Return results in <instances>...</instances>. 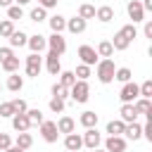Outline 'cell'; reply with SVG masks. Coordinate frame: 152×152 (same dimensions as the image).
<instances>
[{
  "mask_svg": "<svg viewBox=\"0 0 152 152\" xmlns=\"http://www.w3.org/2000/svg\"><path fill=\"white\" fill-rule=\"evenodd\" d=\"M114 71H116V66H114V59H100V62L95 64L97 81H100V83H104V86L114 81Z\"/></svg>",
  "mask_w": 152,
  "mask_h": 152,
  "instance_id": "obj_1",
  "label": "cell"
},
{
  "mask_svg": "<svg viewBox=\"0 0 152 152\" xmlns=\"http://www.w3.org/2000/svg\"><path fill=\"white\" fill-rule=\"evenodd\" d=\"M69 97H71L74 102H78V104L88 102V97H90V86H88V81H76V83L69 88Z\"/></svg>",
  "mask_w": 152,
  "mask_h": 152,
  "instance_id": "obj_2",
  "label": "cell"
},
{
  "mask_svg": "<svg viewBox=\"0 0 152 152\" xmlns=\"http://www.w3.org/2000/svg\"><path fill=\"white\" fill-rule=\"evenodd\" d=\"M119 97H121V102H124V104H133V102L140 97V90H138V86H135L133 81H128V83H124V86H121Z\"/></svg>",
  "mask_w": 152,
  "mask_h": 152,
  "instance_id": "obj_3",
  "label": "cell"
},
{
  "mask_svg": "<svg viewBox=\"0 0 152 152\" xmlns=\"http://www.w3.org/2000/svg\"><path fill=\"white\" fill-rule=\"evenodd\" d=\"M40 69H43V57H40V55H36V52H31V55L26 57V76L38 78Z\"/></svg>",
  "mask_w": 152,
  "mask_h": 152,
  "instance_id": "obj_4",
  "label": "cell"
},
{
  "mask_svg": "<svg viewBox=\"0 0 152 152\" xmlns=\"http://www.w3.org/2000/svg\"><path fill=\"white\" fill-rule=\"evenodd\" d=\"M81 140H83V147H88V150H97L100 142H102V135L97 133V128H86V133L81 135Z\"/></svg>",
  "mask_w": 152,
  "mask_h": 152,
  "instance_id": "obj_5",
  "label": "cell"
},
{
  "mask_svg": "<svg viewBox=\"0 0 152 152\" xmlns=\"http://www.w3.org/2000/svg\"><path fill=\"white\" fill-rule=\"evenodd\" d=\"M78 57H81V64H86V66H95L100 62L95 48H90V45H81L78 48Z\"/></svg>",
  "mask_w": 152,
  "mask_h": 152,
  "instance_id": "obj_6",
  "label": "cell"
},
{
  "mask_svg": "<svg viewBox=\"0 0 152 152\" xmlns=\"http://www.w3.org/2000/svg\"><path fill=\"white\" fill-rule=\"evenodd\" d=\"M40 135H43L45 142H57V138H59L57 124H55V121H43V124H40Z\"/></svg>",
  "mask_w": 152,
  "mask_h": 152,
  "instance_id": "obj_7",
  "label": "cell"
},
{
  "mask_svg": "<svg viewBox=\"0 0 152 152\" xmlns=\"http://www.w3.org/2000/svg\"><path fill=\"white\" fill-rule=\"evenodd\" d=\"M126 12H128V17L133 19V24H140V21H145V10H142L140 0H131V2L126 5Z\"/></svg>",
  "mask_w": 152,
  "mask_h": 152,
  "instance_id": "obj_8",
  "label": "cell"
},
{
  "mask_svg": "<svg viewBox=\"0 0 152 152\" xmlns=\"http://www.w3.org/2000/svg\"><path fill=\"white\" fill-rule=\"evenodd\" d=\"M45 43H48V48H50L52 52H57V55H64V52H66V40H64L62 33H52L50 38H45Z\"/></svg>",
  "mask_w": 152,
  "mask_h": 152,
  "instance_id": "obj_9",
  "label": "cell"
},
{
  "mask_svg": "<svg viewBox=\"0 0 152 152\" xmlns=\"http://www.w3.org/2000/svg\"><path fill=\"white\" fill-rule=\"evenodd\" d=\"M104 150L107 152H126V138L124 135H109L104 140Z\"/></svg>",
  "mask_w": 152,
  "mask_h": 152,
  "instance_id": "obj_10",
  "label": "cell"
},
{
  "mask_svg": "<svg viewBox=\"0 0 152 152\" xmlns=\"http://www.w3.org/2000/svg\"><path fill=\"white\" fill-rule=\"evenodd\" d=\"M45 69H48L52 76H59V74H62V64H59V55H57V52L50 50V52L45 55Z\"/></svg>",
  "mask_w": 152,
  "mask_h": 152,
  "instance_id": "obj_11",
  "label": "cell"
},
{
  "mask_svg": "<svg viewBox=\"0 0 152 152\" xmlns=\"http://www.w3.org/2000/svg\"><path fill=\"white\" fill-rule=\"evenodd\" d=\"M28 48H31V52H36V55H40L45 48H48V43H45V36H40V33H36V36H28V43H26Z\"/></svg>",
  "mask_w": 152,
  "mask_h": 152,
  "instance_id": "obj_12",
  "label": "cell"
},
{
  "mask_svg": "<svg viewBox=\"0 0 152 152\" xmlns=\"http://www.w3.org/2000/svg\"><path fill=\"white\" fill-rule=\"evenodd\" d=\"M64 147H66V152H78V150L83 147L81 135H78V133H69V135H64Z\"/></svg>",
  "mask_w": 152,
  "mask_h": 152,
  "instance_id": "obj_13",
  "label": "cell"
},
{
  "mask_svg": "<svg viewBox=\"0 0 152 152\" xmlns=\"http://www.w3.org/2000/svg\"><path fill=\"white\" fill-rule=\"evenodd\" d=\"M12 128H14L17 133H26V131L31 128L28 116H26V114H14V116H12Z\"/></svg>",
  "mask_w": 152,
  "mask_h": 152,
  "instance_id": "obj_14",
  "label": "cell"
},
{
  "mask_svg": "<svg viewBox=\"0 0 152 152\" xmlns=\"http://www.w3.org/2000/svg\"><path fill=\"white\" fill-rule=\"evenodd\" d=\"M86 19H81V17H71V19H66V31L69 33H83L86 31Z\"/></svg>",
  "mask_w": 152,
  "mask_h": 152,
  "instance_id": "obj_15",
  "label": "cell"
},
{
  "mask_svg": "<svg viewBox=\"0 0 152 152\" xmlns=\"http://www.w3.org/2000/svg\"><path fill=\"white\" fill-rule=\"evenodd\" d=\"M133 107H135L138 114H145L147 119H152V102H150L147 97H138V100L133 102Z\"/></svg>",
  "mask_w": 152,
  "mask_h": 152,
  "instance_id": "obj_16",
  "label": "cell"
},
{
  "mask_svg": "<svg viewBox=\"0 0 152 152\" xmlns=\"http://www.w3.org/2000/svg\"><path fill=\"white\" fill-rule=\"evenodd\" d=\"M119 114H121V121H124V124H133V121H138V112H135L133 104H121Z\"/></svg>",
  "mask_w": 152,
  "mask_h": 152,
  "instance_id": "obj_17",
  "label": "cell"
},
{
  "mask_svg": "<svg viewBox=\"0 0 152 152\" xmlns=\"http://www.w3.org/2000/svg\"><path fill=\"white\" fill-rule=\"evenodd\" d=\"M78 124H81L83 128H95V126H97V114H95L93 109H86V112L78 116Z\"/></svg>",
  "mask_w": 152,
  "mask_h": 152,
  "instance_id": "obj_18",
  "label": "cell"
},
{
  "mask_svg": "<svg viewBox=\"0 0 152 152\" xmlns=\"http://www.w3.org/2000/svg\"><path fill=\"white\" fill-rule=\"evenodd\" d=\"M124 135H126L128 140H140V138H142V126H140L138 121H133V124H126V128H124Z\"/></svg>",
  "mask_w": 152,
  "mask_h": 152,
  "instance_id": "obj_19",
  "label": "cell"
},
{
  "mask_svg": "<svg viewBox=\"0 0 152 152\" xmlns=\"http://www.w3.org/2000/svg\"><path fill=\"white\" fill-rule=\"evenodd\" d=\"M48 24H50L52 33H62V31L66 28V19H64L62 14H52V17H48Z\"/></svg>",
  "mask_w": 152,
  "mask_h": 152,
  "instance_id": "obj_20",
  "label": "cell"
},
{
  "mask_svg": "<svg viewBox=\"0 0 152 152\" xmlns=\"http://www.w3.org/2000/svg\"><path fill=\"white\" fill-rule=\"evenodd\" d=\"M74 128H76V121H74L71 116H62V119L57 121V131H59V133H64V135L74 133Z\"/></svg>",
  "mask_w": 152,
  "mask_h": 152,
  "instance_id": "obj_21",
  "label": "cell"
},
{
  "mask_svg": "<svg viewBox=\"0 0 152 152\" xmlns=\"http://www.w3.org/2000/svg\"><path fill=\"white\" fill-rule=\"evenodd\" d=\"M12 145H14V147H19V150H24V152H26V150H28V147H31V145H33V138H31V133H28V131H26V133H19V135H17V138H14V142H12Z\"/></svg>",
  "mask_w": 152,
  "mask_h": 152,
  "instance_id": "obj_22",
  "label": "cell"
},
{
  "mask_svg": "<svg viewBox=\"0 0 152 152\" xmlns=\"http://www.w3.org/2000/svg\"><path fill=\"white\" fill-rule=\"evenodd\" d=\"M95 19H100L102 24H107V21H112V19H114V10H112L109 5H102V7H97V10H95Z\"/></svg>",
  "mask_w": 152,
  "mask_h": 152,
  "instance_id": "obj_23",
  "label": "cell"
},
{
  "mask_svg": "<svg viewBox=\"0 0 152 152\" xmlns=\"http://www.w3.org/2000/svg\"><path fill=\"white\" fill-rule=\"evenodd\" d=\"M26 43H28V36L24 31H17L14 28V33L10 36V48H24Z\"/></svg>",
  "mask_w": 152,
  "mask_h": 152,
  "instance_id": "obj_24",
  "label": "cell"
},
{
  "mask_svg": "<svg viewBox=\"0 0 152 152\" xmlns=\"http://www.w3.org/2000/svg\"><path fill=\"white\" fill-rule=\"evenodd\" d=\"M21 88H24V78L19 76V71H17V74H10V76H7V90L19 93Z\"/></svg>",
  "mask_w": 152,
  "mask_h": 152,
  "instance_id": "obj_25",
  "label": "cell"
},
{
  "mask_svg": "<svg viewBox=\"0 0 152 152\" xmlns=\"http://www.w3.org/2000/svg\"><path fill=\"white\" fill-rule=\"evenodd\" d=\"M109 43H112V48H114V50H126V48L131 45V40H128L121 31H116V33H114V40H109Z\"/></svg>",
  "mask_w": 152,
  "mask_h": 152,
  "instance_id": "obj_26",
  "label": "cell"
},
{
  "mask_svg": "<svg viewBox=\"0 0 152 152\" xmlns=\"http://www.w3.org/2000/svg\"><path fill=\"white\" fill-rule=\"evenodd\" d=\"M95 52H97V57H104V59H109V57L114 55V48H112V43H109V40H100Z\"/></svg>",
  "mask_w": 152,
  "mask_h": 152,
  "instance_id": "obj_27",
  "label": "cell"
},
{
  "mask_svg": "<svg viewBox=\"0 0 152 152\" xmlns=\"http://www.w3.org/2000/svg\"><path fill=\"white\" fill-rule=\"evenodd\" d=\"M114 81H119V83H128V81H133V71H131L128 66H119V69L114 71Z\"/></svg>",
  "mask_w": 152,
  "mask_h": 152,
  "instance_id": "obj_28",
  "label": "cell"
},
{
  "mask_svg": "<svg viewBox=\"0 0 152 152\" xmlns=\"http://www.w3.org/2000/svg\"><path fill=\"white\" fill-rule=\"evenodd\" d=\"M124 128H126V124H124L121 119H112V121L107 124V133H109V135H124Z\"/></svg>",
  "mask_w": 152,
  "mask_h": 152,
  "instance_id": "obj_29",
  "label": "cell"
},
{
  "mask_svg": "<svg viewBox=\"0 0 152 152\" xmlns=\"http://www.w3.org/2000/svg\"><path fill=\"white\" fill-rule=\"evenodd\" d=\"M76 17L86 19V21H88V19H95V7H93V5H88V2H83V5L78 7V14H76Z\"/></svg>",
  "mask_w": 152,
  "mask_h": 152,
  "instance_id": "obj_30",
  "label": "cell"
},
{
  "mask_svg": "<svg viewBox=\"0 0 152 152\" xmlns=\"http://www.w3.org/2000/svg\"><path fill=\"white\" fill-rule=\"evenodd\" d=\"M0 66H2L7 74H17V71H19V57H10V59L0 62Z\"/></svg>",
  "mask_w": 152,
  "mask_h": 152,
  "instance_id": "obj_31",
  "label": "cell"
},
{
  "mask_svg": "<svg viewBox=\"0 0 152 152\" xmlns=\"http://www.w3.org/2000/svg\"><path fill=\"white\" fill-rule=\"evenodd\" d=\"M26 116H28V124H31V126H40V124L45 121L40 109H26Z\"/></svg>",
  "mask_w": 152,
  "mask_h": 152,
  "instance_id": "obj_32",
  "label": "cell"
},
{
  "mask_svg": "<svg viewBox=\"0 0 152 152\" xmlns=\"http://www.w3.org/2000/svg\"><path fill=\"white\" fill-rule=\"evenodd\" d=\"M28 19H31V21H45V19H48V10H43V7H33V10L28 12Z\"/></svg>",
  "mask_w": 152,
  "mask_h": 152,
  "instance_id": "obj_33",
  "label": "cell"
},
{
  "mask_svg": "<svg viewBox=\"0 0 152 152\" xmlns=\"http://www.w3.org/2000/svg\"><path fill=\"white\" fill-rule=\"evenodd\" d=\"M76 83V76H74V71H62L59 74V86H64V88H71Z\"/></svg>",
  "mask_w": 152,
  "mask_h": 152,
  "instance_id": "obj_34",
  "label": "cell"
},
{
  "mask_svg": "<svg viewBox=\"0 0 152 152\" xmlns=\"http://www.w3.org/2000/svg\"><path fill=\"white\" fill-rule=\"evenodd\" d=\"M12 33H14V21L2 19V21H0V36H2V38H10Z\"/></svg>",
  "mask_w": 152,
  "mask_h": 152,
  "instance_id": "obj_35",
  "label": "cell"
},
{
  "mask_svg": "<svg viewBox=\"0 0 152 152\" xmlns=\"http://www.w3.org/2000/svg\"><path fill=\"white\" fill-rule=\"evenodd\" d=\"M24 17V10L19 7V5H10L7 7V19L10 21H17V19H21Z\"/></svg>",
  "mask_w": 152,
  "mask_h": 152,
  "instance_id": "obj_36",
  "label": "cell"
},
{
  "mask_svg": "<svg viewBox=\"0 0 152 152\" xmlns=\"http://www.w3.org/2000/svg\"><path fill=\"white\" fill-rule=\"evenodd\" d=\"M119 31H121V33H124V36H126V38H128L131 43H133V40L138 38V28H135V24H126V26H121Z\"/></svg>",
  "mask_w": 152,
  "mask_h": 152,
  "instance_id": "obj_37",
  "label": "cell"
},
{
  "mask_svg": "<svg viewBox=\"0 0 152 152\" xmlns=\"http://www.w3.org/2000/svg\"><path fill=\"white\" fill-rule=\"evenodd\" d=\"M74 76H76V81H88V76H90V66L78 64V66H76V71H74Z\"/></svg>",
  "mask_w": 152,
  "mask_h": 152,
  "instance_id": "obj_38",
  "label": "cell"
},
{
  "mask_svg": "<svg viewBox=\"0 0 152 152\" xmlns=\"http://www.w3.org/2000/svg\"><path fill=\"white\" fill-rule=\"evenodd\" d=\"M52 97H59V100H66V97H69V88H64V86H59V83H55V86H52Z\"/></svg>",
  "mask_w": 152,
  "mask_h": 152,
  "instance_id": "obj_39",
  "label": "cell"
},
{
  "mask_svg": "<svg viewBox=\"0 0 152 152\" xmlns=\"http://www.w3.org/2000/svg\"><path fill=\"white\" fill-rule=\"evenodd\" d=\"M138 90H140V97H152V81L147 78V81H142V86H138Z\"/></svg>",
  "mask_w": 152,
  "mask_h": 152,
  "instance_id": "obj_40",
  "label": "cell"
},
{
  "mask_svg": "<svg viewBox=\"0 0 152 152\" xmlns=\"http://www.w3.org/2000/svg\"><path fill=\"white\" fill-rule=\"evenodd\" d=\"M50 109H52L55 114H62V112H64V100H59V97H52V100H50Z\"/></svg>",
  "mask_w": 152,
  "mask_h": 152,
  "instance_id": "obj_41",
  "label": "cell"
},
{
  "mask_svg": "<svg viewBox=\"0 0 152 152\" xmlns=\"http://www.w3.org/2000/svg\"><path fill=\"white\" fill-rule=\"evenodd\" d=\"M10 102H12V107H14V114H26L28 104H26L24 100H10Z\"/></svg>",
  "mask_w": 152,
  "mask_h": 152,
  "instance_id": "obj_42",
  "label": "cell"
},
{
  "mask_svg": "<svg viewBox=\"0 0 152 152\" xmlns=\"http://www.w3.org/2000/svg\"><path fill=\"white\" fill-rule=\"evenodd\" d=\"M0 116H14V107H12V102H0Z\"/></svg>",
  "mask_w": 152,
  "mask_h": 152,
  "instance_id": "obj_43",
  "label": "cell"
},
{
  "mask_svg": "<svg viewBox=\"0 0 152 152\" xmlns=\"http://www.w3.org/2000/svg\"><path fill=\"white\" fill-rule=\"evenodd\" d=\"M7 147H12V138L7 133H0V152H5Z\"/></svg>",
  "mask_w": 152,
  "mask_h": 152,
  "instance_id": "obj_44",
  "label": "cell"
},
{
  "mask_svg": "<svg viewBox=\"0 0 152 152\" xmlns=\"http://www.w3.org/2000/svg\"><path fill=\"white\" fill-rule=\"evenodd\" d=\"M142 138H147V140L152 142V119L145 121V126H142Z\"/></svg>",
  "mask_w": 152,
  "mask_h": 152,
  "instance_id": "obj_45",
  "label": "cell"
},
{
  "mask_svg": "<svg viewBox=\"0 0 152 152\" xmlns=\"http://www.w3.org/2000/svg\"><path fill=\"white\" fill-rule=\"evenodd\" d=\"M10 57H14L12 48H0V62H5V59H10Z\"/></svg>",
  "mask_w": 152,
  "mask_h": 152,
  "instance_id": "obj_46",
  "label": "cell"
},
{
  "mask_svg": "<svg viewBox=\"0 0 152 152\" xmlns=\"http://www.w3.org/2000/svg\"><path fill=\"white\" fill-rule=\"evenodd\" d=\"M38 7H43V10H52V7H57V0H38Z\"/></svg>",
  "mask_w": 152,
  "mask_h": 152,
  "instance_id": "obj_47",
  "label": "cell"
},
{
  "mask_svg": "<svg viewBox=\"0 0 152 152\" xmlns=\"http://www.w3.org/2000/svg\"><path fill=\"white\" fill-rule=\"evenodd\" d=\"M142 33H145V38H152V19H145V26H142Z\"/></svg>",
  "mask_w": 152,
  "mask_h": 152,
  "instance_id": "obj_48",
  "label": "cell"
},
{
  "mask_svg": "<svg viewBox=\"0 0 152 152\" xmlns=\"http://www.w3.org/2000/svg\"><path fill=\"white\" fill-rule=\"evenodd\" d=\"M10 5H12V0H0V7H5V10H7Z\"/></svg>",
  "mask_w": 152,
  "mask_h": 152,
  "instance_id": "obj_49",
  "label": "cell"
},
{
  "mask_svg": "<svg viewBox=\"0 0 152 152\" xmlns=\"http://www.w3.org/2000/svg\"><path fill=\"white\" fill-rule=\"evenodd\" d=\"M14 2H17V5H19V7H24V5H28V2H31V0H14Z\"/></svg>",
  "mask_w": 152,
  "mask_h": 152,
  "instance_id": "obj_50",
  "label": "cell"
},
{
  "mask_svg": "<svg viewBox=\"0 0 152 152\" xmlns=\"http://www.w3.org/2000/svg\"><path fill=\"white\" fill-rule=\"evenodd\" d=\"M5 152H24V150H19V147H14V145H12V147H7Z\"/></svg>",
  "mask_w": 152,
  "mask_h": 152,
  "instance_id": "obj_51",
  "label": "cell"
},
{
  "mask_svg": "<svg viewBox=\"0 0 152 152\" xmlns=\"http://www.w3.org/2000/svg\"><path fill=\"white\" fill-rule=\"evenodd\" d=\"M93 152H107V150H93Z\"/></svg>",
  "mask_w": 152,
  "mask_h": 152,
  "instance_id": "obj_52",
  "label": "cell"
}]
</instances>
